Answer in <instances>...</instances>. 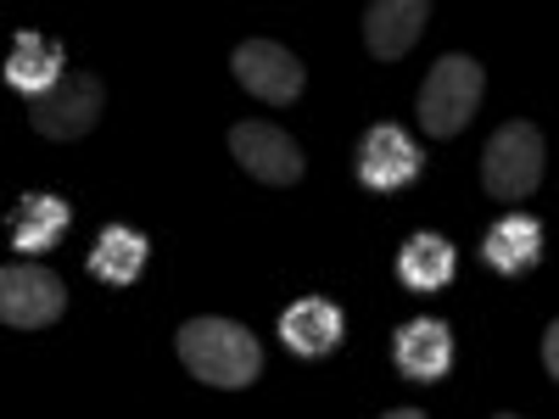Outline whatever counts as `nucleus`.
Wrapping results in <instances>:
<instances>
[{
	"mask_svg": "<svg viewBox=\"0 0 559 419\" xmlns=\"http://www.w3.org/2000/svg\"><path fill=\"white\" fill-rule=\"evenodd\" d=\"M179 363L191 369L202 386H218V392H241L263 375V347L247 324L236 319H191L179 324Z\"/></svg>",
	"mask_w": 559,
	"mask_h": 419,
	"instance_id": "f257e3e1",
	"label": "nucleus"
},
{
	"mask_svg": "<svg viewBox=\"0 0 559 419\" xmlns=\"http://www.w3.org/2000/svg\"><path fill=\"white\" fill-rule=\"evenodd\" d=\"M481 89H487V73H481L476 57H442L426 73V89H419V129L431 140L464 134V123L481 107Z\"/></svg>",
	"mask_w": 559,
	"mask_h": 419,
	"instance_id": "f03ea898",
	"label": "nucleus"
},
{
	"mask_svg": "<svg viewBox=\"0 0 559 419\" xmlns=\"http://www.w3.org/2000/svg\"><path fill=\"white\" fill-rule=\"evenodd\" d=\"M481 184H487V196H498V202H526L537 184H543V129L526 123V118L503 123L487 140Z\"/></svg>",
	"mask_w": 559,
	"mask_h": 419,
	"instance_id": "7ed1b4c3",
	"label": "nucleus"
},
{
	"mask_svg": "<svg viewBox=\"0 0 559 419\" xmlns=\"http://www.w3.org/2000/svg\"><path fill=\"white\" fill-rule=\"evenodd\" d=\"M107 89L96 73H68L62 84H51L45 96H28V123L45 140H84L90 129L102 123Z\"/></svg>",
	"mask_w": 559,
	"mask_h": 419,
	"instance_id": "20e7f679",
	"label": "nucleus"
},
{
	"mask_svg": "<svg viewBox=\"0 0 559 419\" xmlns=\"http://www.w3.org/2000/svg\"><path fill=\"white\" fill-rule=\"evenodd\" d=\"M229 73L241 79L247 96H258V101H269V107L297 101L302 84H308V68H302L280 39H241L236 51H229Z\"/></svg>",
	"mask_w": 559,
	"mask_h": 419,
	"instance_id": "39448f33",
	"label": "nucleus"
},
{
	"mask_svg": "<svg viewBox=\"0 0 559 419\" xmlns=\"http://www.w3.org/2000/svg\"><path fill=\"white\" fill-rule=\"evenodd\" d=\"M229 157L236 168H247L258 184H297L302 179V146L280 129V123H263V118H236L229 129Z\"/></svg>",
	"mask_w": 559,
	"mask_h": 419,
	"instance_id": "423d86ee",
	"label": "nucleus"
},
{
	"mask_svg": "<svg viewBox=\"0 0 559 419\" xmlns=\"http://www.w3.org/2000/svg\"><path fill=\"white\" fill-rule=\"evenodd\" d=\"M68 313V291L62 279L45 268V263H7L0 274V319L12 331H45Z\"/></svg>",
	"mask_w": 559,
	"mask_h": 419,
	"instance_id": "0eeeda50",
	"label": "nucleus"
},
{
	"mask_svg": "<svg viewBox=\"0 0 559 419\" xmlns=\"http://www.w3.org/2000/svg\"><path fill=\"white\" fill-rule=\"evenodd\" d=\"M431 23V0H376L364 12V45L376 62H403Z\"/></svg>",
	"mask_w": 559,
	"mask_h": 419,
	"instance_id": "6e6552de",
	"label": "nucleus"
},
{
	"mask_svg": "<svg viewBox=\"0 0 559 419\" xmlns=\"http://www.w3.org/2000/svg\"><path fill=\"white\" fill-rule=\"evenodd\" d=\"M419 168H426V157H419V146L397 123H376V129L364 134V146H358V179L369 184V191H397V184L419 179Z\"/></svg>",
	"mask_w": 559,
	"mask_h": 419,
	"instance_id": "1a4fd4ad",
	"label": "nucleus"
},
{
	"mask_svg": "<svg viewBox=\"0 0 559 419\" xmlns=\"http://www.w3.org/2000/svg\"><path fill=\"white\" fill-rule=\"evenodd\" d=\"M342 331H347L342 308L324 302V297H302V302H292L286 313H280V342H286L297 358H331L342 347Z\"/></svg>",
	"mask_w": 559,
	"mask_h": 419,
	"instance_id": "9d476101",
	"label": "nucleus"
},
{
	"mask_svg": "<svg viewBox=\"0 0 559 419\" xmlns=\"http://www.w3.org/2000/svg\"><path fill=\"white\" fill-rule=\"evenodd\" d=\"M392 352H397L403 381H442L448 363H453V336H448L442 319H414V324H397Z\"/></svg>",
	"mask_w": 559,
	"mask_h": 419,
	"instance_id": "9b49d317",
	"label": "nucleus"
},
{
	"mask_svg": "<svg viewBox=\"0 0 559 419\" xmlns=\"http://www.w3.org/2000/svg\"><path fill=\"white\" fill-rule=\"evenodd\" d=\"M68 68H62V45H51L39 28H17V45L7 57V84L23 89V96H45L51 84H62Z\"/></svg>",
	"mask_w": 559,
	"mask_h": 419,
	"instance_id": "f8f14e48",
	"label": "nucleus"
},
{
	"mask_svg": "<svg viewBox=\"0 0 559 419\" xmlns=\"http://www.w3.org/2000/svg\"><path fill=\"white\" fill-rule=\"evenodd\" d=\"M68 224H73V207L62 196H45V191H28L17 196L12 207V247L17 252H45V247H57L68 236Z\"/></svg>",
	"mask_w": 559,
	"mask_h": 419,
	"instance_id": "ddd939ff",
	"label": "nucleus"
},
{
	"mask_svg": "<svg viewBox=\"0 0 559 419\" xmlns=\"http://www.w3.org/2000/svg\"><path fill=\"white\" fill-rule=\"evenodd\" d=\"M146 258H152V241L129 224H112V229H102V241L90 247V274L107 279V286H134Z\"/></svg>",
	"mask_w": 559,
	"mask_h": 419,
	"instance_id": "4468645a",
	"label": "nucleus"
},
{
	"mask_svg": "<svg viewBox=\"0 0 559 419\" xmlns=\"http://www.w3.org/2000/svg\"><path fill=\"white\" fill-rule=\"evenodd\" d=\"M481 258L498 268V274H521L543 258V229L532 218H503L487 229V241H481Z\"/></svg>",
	"mask_w": 559,
	"mask_h": 419,
	"instance_id": "2eb2a0df",
	"label": "nucleus"
},
{
	"mask_svg": "<svg viewBox=\"0 0 559 419\" xmlns=\"http://www.w3.org/2000/svg\"><path fill=\"white\" fill-rule=\"evenodd\" d=\"M397 279L408 291H442L453 279V247L442 236H414L397 252Z\"/></svg>",
	"mask_w": 559,
	"mask_h": 419,
	"instance_id": "dca6fc26",
	"label": "nucleus"
},
{
	"mask_svg": "<svg viewBox=\"0 0 559 419\" xmlns=\"http://www.w3.org/2000/svg\"><path fill=\"white\" fill-rule=\"evenodd\" d=\"M543 363H548V381H559V324H548L543 336Z\"/></svg>",
	"mask_w": 559,
	"mask_h": 419,
	"instance_id": "f3484780",
	"label": "nucleus"
}]
</instances>
